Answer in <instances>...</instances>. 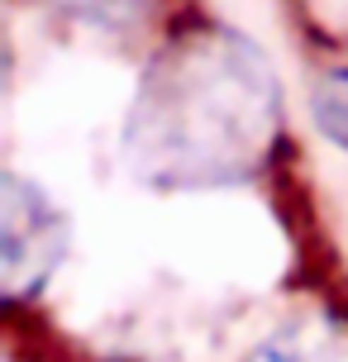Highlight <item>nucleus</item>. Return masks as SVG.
<instances>
[{"mask_svg": "<svg viewBox=\"0 0 348 362\" xmlns=\"http://www.w3.org/2000/svg\"><path fill=\"white\" fill-rule=\"evenodd\" d=\"M282 134L267 53L229 24H196L148 57L124 119L129 172L158 191L248 181Z\"/></svg>", "mask_w": 348, "mask_h": 362, "instance_id": "obj_1", "label": "nucleus"}, {"mask_svg": "<svg viewBox=\"0 0 348 362\" xmlns=\"http://www.w3.org/2000/svg\"><path fill=\"white\" fill-rule=\"evenodd\" d=\"M67 253V219L24 177L0 181V281L10 300H29Z\"/></svg>", "mask_w": 348, "mask_h": 362, "instance_id": "obj_2", "label": "nucleus"}, {"mask_svg": "<svg viewBox=\"0 0 348 362\" xmlns=\"http://www.w3.org/2000/svg\"><path fill=\"white\" fill-rule=\"evenodd\" d=\"M248 362H348V325L334 315L291 320L248 353Z\"/></svg>", "mask_w": 348, "mask_h": 362, "instance_id": "obj_3", "label": "nucleus"}, {"mask_svg": "<svg viewBox=\"0 0 348 362\" xmlns=\"http://www.w3.org/2000/svg\"><path fill=\"white\" fill-rule=\"evenodd\" d=\"M311 115H315V129H320L334 148L348 153V67H330V72L315 81Z\"/></svg>", "mask_w": 348, "mask_h": 362, "instance_id": "obj_4", "label": "nucleus"}, {"mask_svg": "<svg viewBox=\"0 0 348 362\" xmlns=\"http://www.w3.org/2000/svg\"><path fill=\"white\" fill-rule=\"evenodd\" d=\"M57 10H67L72 19L100 24V29H124L129 19L144 10V0H53Z\"/></svg>", "mask_w": 348, "mask_h": 362, "instance_id": "obj_5", "label": "nucleus"}]
</instances>
